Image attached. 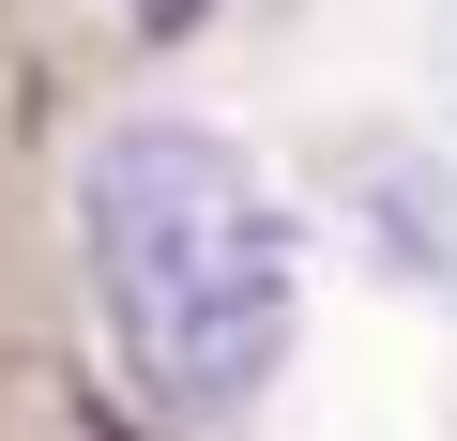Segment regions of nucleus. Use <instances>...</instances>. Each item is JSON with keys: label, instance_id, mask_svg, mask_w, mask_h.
<instances>
[{"label": "nucleus", "instance_id": "3", "mask_svg": "<svg viewBox=\"0 0 457 441\" xmlns=\"http://www.w3.org/2000/svg\"><path fill=\"white\" fill-rule=\"evenodd\" d=\"M122 16H137V31H153V46H183V31H198V16H213V0H122Z\"/></svg>", "mask_w": 457, "mask_h": 441}, {"label": "nucleus", "instance_id": "4", "mask_svg": "<svg viewBox=\"0 0 457 441\" xmlns=\"http://www.w3.org/2000/svg\"><path fill=\"white\" fill-rule=\"evenodd\" d=\"M92 441H122V426H92Z\"/></svg>", "mask_w": 457, "mask_h": 441}, {"label": "nucleus", "instance_id": "1", "mask_svg": "<svg viewBox=\"0 0 457 441\" xmlns=\"http://www.w3.org/2000/svg\"><path fill=\"white\" fill-rule=\"evenodd\" d=\"M77 274H92L122 380L153 411L213 426L290 365L305 229L213 122H107L92 167H77Z\"/></svg>", "mask_w": 457, "mask_h": 441}, {"label": "nucleus", "instance_id": "2", "mask_svg": "<svg viewBox=\"0 0 457 441\" xmlns=\"http://www.w3.org/2000/svg\"><path fill=\"white\" fill-rule=\"evenodd\" d=\"M351 198L381 213V259H396V274H427V290L457 274V229H442V183H427V167H366Z\"/></svg>", "mask_w": 457, "mask_h": 441}]
</instances>
